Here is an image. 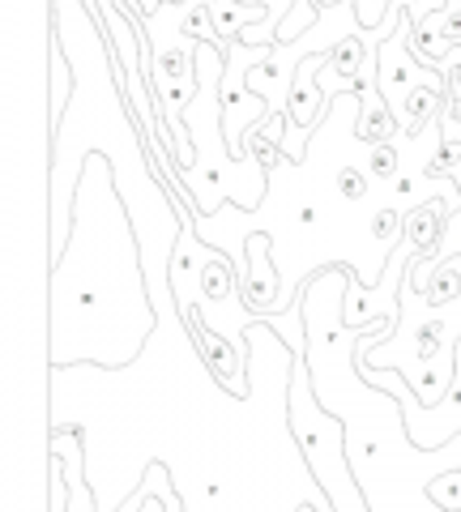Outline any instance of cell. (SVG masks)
<instances>
[{
	"mask_svg": "<svg viewBox=\"0 0 461 512\" xmlns=\"http://www.w3.org/2000/svg\"><path fill=\"white\" fill-rule=\"evenodd\" d=\"M69 56H65V47H60V39L52 43V128H60V120H65V111H69Z\"/></svg>",
	"mask_w": 461,
	"mask_h": 512,
	"instance_id": "1",
	"label": "cell"
},
{
	"mask_svg": "<svg viewBox=\"0 0 461 512\" xmlns=\"http://www.w3.org/2000/svg\"><path fill=\"white\" fill-rule=\"evenodd\" d=\"M397 0H355V18L359 26H376V22H389Z\"/></svg>",
	"mask_w": 461,
	"mask_h": 512,
	"instance_id": "2",
	"label": "cell"
}]
</instances>
